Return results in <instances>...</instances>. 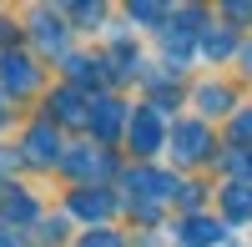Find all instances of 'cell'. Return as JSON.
<instances>
[{"label":"cell","mask_w":252,"mask_h":247,"mask_svg":"<svg viewBox=\"0 0 252 247\" xmlns=\"http://www.w3.org/2000/svg\"><path fill=\"white\" fill-rule=\"evenodd\" d=\"M227 20H252V5H227Z\"/></svg>","instance_id":"11"},{"label":"cell","mask_w":252,"mask_h":247,"mask_svg":"<svg viewBox=\"0 0 252 247\" xmlns=\"http://www.w3.org/2000/svg\"><path fill=\"white\" fill-rule=\"evenodd\" d=\"M222 237H227V227H217V222H207V217L182 222V242H187V247H217Z\"/></svg>","instance_id":"1"},{"label":"cell","mask_w":252,"mask_h":247,"mask_svg":"<svg viewBox=\"0 0 252 247\" xmlns=\"http://www.w3.org/2000/svg\"><path fill=\"white\" fill-rule=\"evenodd\" d=\"M227 51H232V35H222V31L207 35V56H227Z\"/></svg>","instance_id":"7"},{"label":"cell","mask_w":252,"mask_h":247,"mask_svg":"<svg viewBox=\"0 0 252 247\" xmlns=\"http://www.w3.org/2000/svg\"><path fill=\"white\" fill-rule=\"evenodd\" d=\"M237 131H247V136H252V111H247V116H237Z\"/></svg>","instance_id":"12"},{"label":"cell","mask_w":252,"mask_h":247,"mask_svg":"<svg viewBox=\"0 0 252 247\" xmlns=\"http://www.w3.org/2000/svg\"><path fill=\"white\" fill-rule=\"evenodd\" d=\"M197 101H202V111H227V101H232V96H227L222 86H207V91H197Z\"/></svg>","instance_id":"6"},{"label":"cell","mask_w":252,"mask_h":247,"mask_svg":"<svg viewBox=\"0 0 252 247\" xmlns=\"http://www.w3.org/2000/svg\"><path fill=\"white\" fill-rule=\"evenodd\" d=\"M0 121H5V116H0Z\"/></svg>","instance_id":"14"},{"label":"cell","mask_w":252,"mask_h":247,"mask_svg":"<svg viewBox=\"0 0 252 247\" xmlns=\"http://www.w3.org/2000/svg\"><path fill=\"white\" fill-rule=\"evenodd\" d=\"M242 61H247V71H252V46H247V56H242Z\"/></svg>","instance_id":"13"},{"label":"cell","mask_w":252,"mask_h":247,"mask_svg":"<svg viewBox=\"0 0 252 247\" xmlns=\"http://www.w3.org/2000/svg\"><path fill=\"white\" fill-rule=\"evenodd\" d=\"M86 247H121L111 232H96V237H86Z\"/></svg>","instance_id":"10"},{"label":"cell","mask_w":252,"mask_h":247,"mask_svg":"<svg viewBox=\"0 0 252 247\" xmlns=\"http://www.w3.org/2000/svg\"><path fill=\"white\" fill-rule=\"evenodd\" d=\"M131 141H136V152H157V141H161V121H157V111L136 116V131H131Z\"/></svg>","instance_id":"3"},{"label":"cell","mask_w":252,"mask_h":247,"mask_svg":"<svg viewBox=\"0 0 252 247\" xmlns=\"http://www.w3.org/2000/svg\"><path fill=\"white\" fill-rule=\"evenodd\" d=\"M177 156H182V161L207 156V131H202V126H177Z\"/></svg>","instance_id":"2"},{"label":"cell","mask_w":252,"mask_h":247,"mask_svg":"<svg viewBox=\"0 0 252 247\" xmlns=\"http://www.w3.org/2000/svg\"><path fill=\"white\" fill-rule=\"evenodd\" d=\"M222 207H227V217H252V187H247V182H242V187H227Z\"/></svg>","instance_id":"4"},{"label":"cell","mask_w":252,"mask_h":247,"mask_svg":"<svg viewBox=\"0 0 252 247\" xmlns=\"http://www.w3.org/2000/svg\"><path fill=\"white\" fill-rule=\"evenodd\" d=\"M232 172H242V177H252V152H242V156H232Z\"/></svg>","instance_id":"9"},{"label":"cell","mask_w":252,"mask_h":247,"mask_svg":"<svg viewBox=\"0 0 252 247\" xmlns=\"http://www.w3.org/2000/svg\"><path fill=\"white\" fill-rule=\"evenodd\" d=\"M96 131H101V136L121 131V106H116V101H106V111H96Z\"/></svg>","instance_id":"5"},{"label":"cell","mask_w":252,"mask_h":247,"mask_svg":"<svg viewBox=\"0 0 252 247\" xmlns=\"http://www.w3.org/2000/svg\"><path fill=\"white\" fill-rule=\"evenodd\" d=\"M76 207H81V212H111V202H101V197H76Z\"/></svg>","instance_id":"8"}]
</instances>
